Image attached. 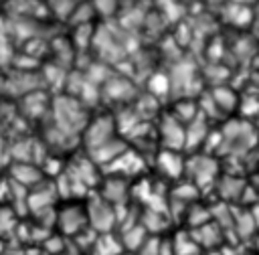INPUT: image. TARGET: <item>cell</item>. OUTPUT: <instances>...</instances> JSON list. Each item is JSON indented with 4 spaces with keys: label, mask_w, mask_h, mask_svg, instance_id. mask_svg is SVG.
<instances>
[{
    "label": "cell",
    "mask_w": 259,
    "mask_h": 255,
    "mask_svg": "<svg viewBox=\"0 0 259 255\" xmlns=\"http://www.w3.org/2000/svg\"><path fill=\"white\" fill-rule=\"evenodd\" d=\"M123 150H125V144H123L121 140H115V138H113V140L101 144L99 148L91 150L89 156H91L93 164H109V162L115 160Z\"/></svg>",
    "instance_id": "10"
},
{
    "label": "cell",
    "mask_w": 259,
    "mask_h": 255,
    "mask_svg": "<svg viewBox=\"0 0 259 255\" xmlns=\"http://www.w3.org/2000/svg\"><path fill=\"white\" fill-rule=\"evenodd\" d=\"M10 176L18 186L26 188V186H34L42 180V170L32 162H16L10 168Z\"/></svg>",
    "instance_id": "7"
},
{
    "label": "cell",
    "mask_w": 259,
    "mask_h": 255,
    "mask_svg": "<svg viewBox=\"0 0 259 255\" xmlns=\"http://www.w3.org/2000/svg\"><path fill=\"white\" fill-rule=\"evenodd\" d=\"M178 121H192L196 117V105L190 101H180L176 103V115Z\"/></svg>",
    "instance_id": "22"
},
{
    "label": "cell",
    "mask_w": 259,
    "mask_h": 255,
    "mask_svg": "<svg viewBox=\"0 0 259 255\" xmlns=\"http://www.w3.org/2000/svg\"><path fill=\"white\" fill-rule=\"evenodd\" d=\"M210 97H212L214 105L221 107L223 111H231L237 105V95L231 89H227V87H214V91H212Z\"/></svg>",
    "instance_id": "14"
},
{
    "label": "cell",
    "mask_w": 259,
    "mask_h": 255,
    "mask_svg": "<svg viewBox=\"0 0 259 255\" xmlns=\"http://www.w3.org/2000/svg\"><path fill=\"white\" fill-rule=\"evenodd\" d=\"M225 150L229 152H247V148L253 146V130L249 128V123H243V121H231L227 128H225V134H223V142Z\"/></svg>",
    "instance_id": "4"
},
{
    "label": "cell",
    "mask_w": 259,
    "mask_h": 255,
    "mask_svg": "<svg viewBox=\"0 0 259 255\" xmlns=\"http://www.w3.org/2000/svg\"><path fill=\"white\" fill-rule=\"evenodd\" d=\"M251 217H253V221L259 225V208H255V215H251Z\"/></svg>",
    "instance_id": "29"
},
{
    "label": "cell",
    "mask_w": 259,
    "mask_h": 255,
    "mask_svg": "<svg viewBox=\"0 0 259 255\" xmlns=\"http://www.w3.org/2000/svg\"><path fill=\"white\" fill-rule=\"evenodd\" d=\"M107 168H109L111 172H121L123 176H130V174H136L138 170L144 168V160H142L136 152L123 150L115 160H111V162L107 164Z\"/></svg>",
    "instance_id": "9"
},
{
    "label": "cell",
    "mask_w": 259,
    "mask_h": 255,
    "mask_svg": "<svg viewBox=\"0 0 259 255\" xmlns=\"http://www.w3.org/2000/svg\"><path fill=\"white\" fill-rule=\"evenodd\" d=\"M144 239H146V229L140 227V225H132L123 233V245L127 249H140V245L144 243Z\"/></svg>",
    "instance_id": "17"
},
{
    "label": "cell",
    "mask_w": 259,
    "mask_h": 255,
    "mask_svg": "<svg viewBox=\"0 0 259 255\" xmlns=\"http://www.w3.org/2000/svg\"><path fill=\"white\" fill-rule=\"evenodd\" d=\"M95 251L99 255H117L119 253V245L111 237H101V239L95 241Z\"/></svg>",
    "instance_id": "23"
},
{
    "label": "cell",
    "mask_w": 259,
    "mask_h": 255,
    "mask_svg": "<svg viewBox=\"0 0 259 255\" xmlns=\"http://www.w3.org/2000/svg\"><path fill=\"white\" fill-rule=\"evenodd\" d=\"M188 170L192 172V178L198 186H204L208 184L214 174H217V162L210 160V158H204V156H196L188 162Z\"/></svg>",
    "instance_id": "8"
},
{
    "label": "cell",
    "mask_w": 259,
    "mask_h": 255,
    "mask_svg": "<svg viewBox=\"0 0 259 255\" xmlns=\"http://www.w3.org/2000/svg\"><path fill=\"white\" fill-rule=\"evenodd\" d=\"M87 125V115L83 105L73 97H57L53 101V130L63 134L65 138H73L81 134Z\"/></svg>",
    "instance_id": "1"
},
{
    "label": "cell",
    "mask_w": 259,
    "mask_h": 255,
    "mask_svg": "<svg viewBox=\"0 0 259 255\" xmlns=\"http://www.w3.org/2000/svg\"><path fill=\"white\" fill-rule=\"evenodd\" d=\"M170 89V79L162 73H156L152 79H150V95H166Z\"/></svg>",
    "instance_id": "21"
},
{
    "label": "cell",
    "mask_w": 259,
    "mask_h": 255,
    "mask_svg": "<svg viewBox=\"0 0 259 255\" xmlns=\"http://www.w3.org/2000/svg\"><path fill=\"white\" fill-rule=\"evenodd\" d=\"M127 184L123 178H109L105 184H103V190H101V198L107 200L109 204H121L125 198H127Z\"/></svg>",
    "instance_id": "11"
},
{
    "label": "cell",
    "mask_w": 259,
    "mask_h": 255,
    "mask_svg": "<svg viewBox=\"0 0 259 255\" xmlns=\"http://www.w3.org/2000/svg\"><path fill=\"white\" fill-rule=\"evenodd\" d=\"M142 227H144V229H150V231H160V229H164L166 223H164V219H162V212H160V210H154V208L146 210V215H144V225H142Z\"/></svg>",
    "instance_id": "20"
},
{
    "label": "cell",
    "mask_w": 259,
    "mask_h": 255,
    "mask_svg": "<svg viewBox=\"0 0 259 255\" xmlns=\"http://www.w3.org/2000/svg\"><path fill=\"white\" fill-rule=\"evenodd\" d=\"M49 4H51V8L55 10V14H59V16H69L71 12H73V8L79 4L77 0H49Z\"/></svg>",
    "instance_id": "24"
},
{
    "label": "cell",
    "mask_w": 259,
    "mask_h": 255,
    "mask_svg": "<svg viewBox=\"0 0 259 255\" xmlns=\"http://www.w3.org/2000/svg\"><path fill=\"white\" fill-rule=\"evenodd\" d=\"M241 190H243V182L237 180V178L227 176V178L221 182V194H223L225 198H237V196L241 194Z\"/></svg>",
    "instance_id": "19"
},
{
    "label": "cell",
    "mask_w": 259,
    "mask_h": 255,
    "mask_svg": "<svg viewBox=\"0 0 259 255\" xmlns=\"http://www.w3.org/2000/svg\"><path fill=\"white\" fill-rule=\"evenodd\" d=\"M160 134H162V142H164L166 150H174L176 152V150L184 148V128L174 115H166L162 119Z\"/></svg>",
    "instance_id": "6"
},
{
    "label": "cell",
    "mask_w": 259,
    "mask_h": 255,
    "mask_svg": "<svg viewBox=\"0 0 259 255\" xmlns=\"http://www.w3.org/2000/svg\"><path fill=\"white\" fill-rule=\"evenodd\" d=\"M55 223L59 225V229L65 235H77L83 231V227L87 223V212L79 204H67L65 208H61L55 215Z\"/></svg>",
    "instance_id": "5"
},
{
    "label": "cell",
    "mask_w": 259,
    "mask_h": 255,
    "mask_svg": "<svg viewBox=\"0 0 259 255\" xmlns=\"http://www.w3.org/2000/svg\"><path fill=\"white\" fill-rule=\"evenodd\" d=\"M192 237H196V241L198 243H202V245H217L219 243V229H217V225H210V223H206V225H202Z\"/></svg>",
    "instance_id": "18"
},
{
    "label": "cell",
    "mask_w": 259,
    "mask_h": 255,
    "mask_svg": "<svg viewBox=\"0 0 259 255\" xmlns=\"http://www.w3.org/2000/svg\"><path fill=\"white\" fill-rule=\"evenodd\" d=\"M225 18L229 22H233V24H243V22H249L251 10L247 6H243V4H235L233 2L229 8H225Z\"/></svg>",
    "instance_id": "16"
},
{
    "label": "cell",
    "mask_w": 259,
    "mask_h": 255,
    "mask_svg": "<svg viewBox=\"0 0 259 255\" xmlns=\"http://www.w3.org/2000/svg\"><path fill=\"white\" fill-rule=\"evenodd\" d=\"M235 4H243V0H233ZM245 2H253V0H245Z\"/></svg>",
    "instance_id": "30"
},
{
    "label": "cell",
    "mask_w": 259,
    "mask_h": 255,
    "mask_svg": "<svg viewBox=\"0 0 259 255\" xmlns=\"http://www.w3.org/2000/svg\"><path fill=\"white\" fill-rule=\"evenodd\" d=\"M85 212H87V223H91V227L99 233H107L115 223V206L99 196L89 200Z\"/></svg>",
    "instance_id": "3"
},
{
    "label": "cell",
    "mask_w": 259,
    "mask_h": 255,
    "mask_svg": "<svg viewBox=\"0 0 259 255\" xmlns=\"http://www.w3.org/2000/svg\"><path fill=\"white\" fill-rule=\"evenodd\" d=\"M105 91H107V95L113 97V99H127V97H132V85H130L127 81L119 79V77H111V79L107 81Z\"/></svg>",
    "instance_id": "15"
},
{
    "label": "cell",
    "mask_w": 259,
    "mask_h": 255,
    "mask_svg": "<svg viewBox=\"0 0 259 255\" xmlns=\"http://www.w3.org/2000/svg\"><path fill=\"white\" fill-rule=\"evenodd\" d=\"M160 245L162 241L158 237L144 239V243L140 245V255H160Z\"/></svg>",
    "instance_id": "25"
},
{
    "label": "cell",
    "mask_w": 259,
    "mask_h": 255,
    "mask_svg": "<svg viewBox=\"0 0 259 255\" xmlns=\"http://www.w3.org/2000/svg\"><path fill=\"white\" fill-rule=\"evenodd\" d=\"M4 150H6V144H4V140H2V136H0V162H2V156H4Z\"/></svg>",
    "instance_id": "28"
},
{
    "label": "cell",
    "mask_w": 259,
    "mask_h": 255,
    "mask_svg": "<svg viewBox=\"0 0 259 255\" xmlns=\"http://www.w3.org/2000/svg\"><path fill=\"white\" fill-rule=\"evenodd\" d=\"M174 196H176V198H180V200L194 198V196H196V186H194V184H182V186H178V188H176Z\"/></svg>",
    "instance_id": "26"
},
{
    "label": "cell",
    "mask_w": 259,
    "mask_h": 255,
    "mask_svg": "<svg viewBox=\"0 0 259 255\" xmlns=\"http://www.w3.org/2000/svg\"><path fill=\"white\" fill-rule=\"evenodd\" d=\"M206 136V125H204V119L202 117H194L190 121V128L184 130V146L190 148L192 144H200V140Z\"/></svg>",
    "instance_id": "13"
},
{
    "label": "cell",
    "mask_w": 259,
    "mask_h": 255,
    "mask_svg": "<svg viewBox=\"0 0 259 255\" xmlns=\"http://www.w3.org/2000/svg\"><path fill=\"white\" fill-rule=\"evenodd\" d=\"M113 132H115V119L111 115H99L93 121H87L85 130H83V140L87 150H95L101 144L113 140Z\"/></svg>",
    "instance_id": "2"
},
{
    "label": "cell",
    "mask_w": 259,
    "mask_h": 255,
    "mask_svg": "<svg viewBox=\"0 0 259 255\" xmlns=\"http://www.w3.org/2000/svg\"><path fill=\"white\" fill-rule=\"evenodd\" d=\"M113 6H115V0H95V10L103 14H111Z\"/></svg>",
    "instance_id": "27"
},
{
    "label": "cell",
    "mask_w": 259,
    "mask_h": 255,
    "mask_svg": "<svg viewBox=\"0 0 259 255\" xmlns=\"http://www.w3.org/2000/svg\"><path fill=\"white\" fill-rule=\"evenodd\" d=\"M158 164H160V170L164 174H168V176H180V172H182L180 156L174 150H164L158 156Z\"/></svg>",
    "instance_id": "12"
}]
</instances>
